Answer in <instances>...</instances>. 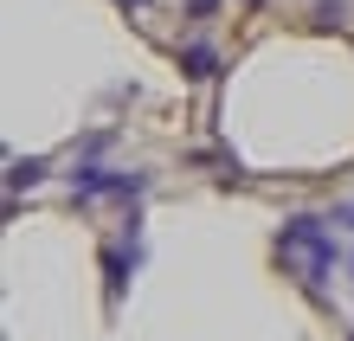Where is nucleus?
Masks as SVG:
<instances>
[{"instance_id": "1", "label": "nucleus", "mask_w": 354, "mask_h": 341, "mask_svg": "<svg viewBox=\"0 0 354 341\" xmlns=\"http://www.w3.org/2000/svg\"><path fill=\"white\" fill-rule=\"evenodd\" d=\"M180 65H187V77H213L219 58H213V46H187V52H180Z\"/></svg>"}, {"instance_id": "2", "label": "nucleus", "mask_w": 354, "mask_h": 341, "mask_svg": "<svg viewBox=\"0 0 354 341\" xmlns=\"http://www.w3.org/2000/svg\"><path fill=\"white\" fill-rule=\"evenodd\" d=\"M39 174H46V161H13V187H32Z\"/></svg>"}]
</instances>
